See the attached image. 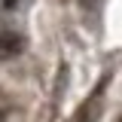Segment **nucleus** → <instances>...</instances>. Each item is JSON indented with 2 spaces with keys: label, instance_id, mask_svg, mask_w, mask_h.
<instances>
[{
  "label": "nucleus",
  "instance_id": "nucleus-2",
  "mask_svg": "<svg viewBox=\"0 0 122 122\" xmlns=\"http://www.w3.org/2000/svg\"><path fill=\"white\" fill-rule=\"evenodd\" d=\"M21 46H25V40H21L18 34H12V30H0V58L18 55V52H21Z\"/></svg>",
  "mask_w": 122,
  "mask_h": 122
},
{
  "label": "nucleus",
  "instance_id": "nucleus-3",
  "mask_svg": "<svg viewBox=\"0 0 122 122\" xmlns=\"http://www.w3.org/2000/svg\"><path fill=\"white\" fill-rule=\"evenodd\" d=\"M15 3H18V0H3V6H6V9H12Z\"/></svg>",
  "mask_w": 122,
  "mask_h": 122
},
{
  "label": "nucleus",
  "instance_id": "nucleus-1",
  "mask_svg": "<svg viewBox=\"0 0 122 122\" xmlns=\"http://www.w3.org/2000/svg\"><path fill=\"white\" fill-rule=\"evenodd\" d=\"M101 92H104V82L98 86V92L92 95L86 104H79V110L73 113L70 122H98V116H101Z\"/></svg>",
  "mask_w": 122,
  "mask_h": 122
}]
</instances>
